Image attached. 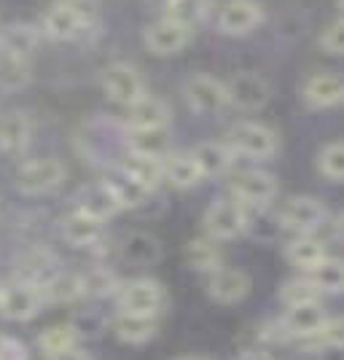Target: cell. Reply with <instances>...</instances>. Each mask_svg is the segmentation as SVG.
<instances>
[{
  "instance_id": "obj_1",
  "label": "cell",
  "mask_w": 344,
  "mask_h": 360,
  "mask_svg": "<svg viewBox=\"0 0 344 360\" xmlns=\"http://www.w3.org/2000/svg\"><path fill=\"white\" fill-rule=\"evenodd\" d=\"M116 307L119 312L159 317L167 307V290L159 280L135 277V280L121 283V288L116 290Z\"/></svg>"
},
{
  "instance_id": "obj_2",
  "label": "cell",
  "mask_w": 344,
  "mask_h": 360,
  "mask_svg": "<svg viewBox=\"0 0 344 360\" xmlns=\"http://www.w3.org/2000/svg\"><path fill=\"white\" fill-rule=\"evenodd\" d=\"M248 207L240 205L234 196H218L205 210V231L218 242L237 240L248 231Z\"/></svg>"
},
{
  "instance_id": "obj_3",
  "label": "cell",
  "mask_w": 344,
  "mask_h": 360,
  "mask_svg": "<svg viewBox=\"0 0 344 360\" xmlns=\"http://www.w3.org/2000/svg\"><path fill=\"white\" fill-rule=\"evenodd\" d=\"M229 148L237 156H248V159H272L277 148H280V137L277 132L261 124V121H237L229 129Z\"/></svg>"
},
{
  "instance_id": "obj_4",
  "label": "cell",
  "mask_w": 344,
  "mask_h": 360,
  "mask_svg": "<svg viewBox=\"0 0 344 360\" xmlns=\"http://www.w3.org/2000/svg\"><path fill=\"white\" fill-rule=\"evenodd\" d=\"M277 221L293 234H314L329 221V207L317 196H291L280 205Z\"/></svg>"
},
{
  "instance_id": "obj_5",
  "label": "cell",
  "mask_w": 344,
  "mask_h": 360,
  "mask_svg": "<svg viewBox=\"0 0 344 360\" xmlns=\"http://www.w3.org/2000/svg\"><path fill=\"white\" fill-rule=\"evenodd\" d=\"M68 178V169L60 159H35L27 162L25 167H19L16 172V191L25 196H44L57 191Z\"/></svg>"
},
{
  "instance_id": "obj_6",
  "label": "cell",
  "mask_w": 344,
  "mask_h": 360,
  "mask_svg": "<svg viewBox=\"0 0 344 360\" xmlns=\"http://www.w3.org/2000/svg\"><path fill=\"white\" fill-rule=\"evenodd\" d=\"M226 94L229 105L242 110V113H255L267 108L272 100V84L255 70H237L226 81Z\"/></svg>"
},
{
  "instance_id": "obj_7",
  "label": "cell",
  "mask_w": 344,
  "mask_h": 360,
  "mask_svg": "<svg viewBox=\"0 0 344 360\" xmlns=\"http://www.w3.org/2000/svg\"><path fill=\"white\" fill-rule=\"evenodd\" d=\"M46 304L44 288L38 283L16 280L11 285L0 288V317L14 320V323H27L41 312Z\"/></svg>"
},
{
  "instance_id": "obj_8",
  "label": "cell",
  "mask_w": 344,
  "mask_h": 360,
  "mask_svg": "<svg viewBox=\"0 0 344 360\" xmlns=\"http://www.w3.org/2000/svg\"><path fill=\"white\" fill-rule=\"evenodd\" d=\"M183 97L189 108L194 113L202 116H212V113H221L229 105V94H226V81L215 78L208 73H194L191 78H186L183 84Z\"/></svg>"
},
{
  "instance_id": "obj_9",
  "label": "cell",
  "mask_w": 344,
  "mask_h": 360,
  "mask_svg": "<svg viewBox=\"0 0 344 360\" xmlns=\"http://www.w3.org/2000/svg\"><path fill=\"white\" fill-rule=\"evenodd\" d=\"M103 89L105 94L119 103V105L129 108L132 103H137L140 97H146V81L137 70L135 65L129 62H110L103 70Z\"/></svg>"
},
{
  "instance_id": "obj_10",
  "label": "cell",
  "mask_w": 344,
  "mask_h": 360,
  "mask_svg": "<svg viewBox=\"0 0 344 360\" xmlns=\"http://www.w3.org/2000/svg\"><path fill=\"white\" fill-rule=\"evenodd\" d=\"M231 196L245 207H269L277 196V180L264 169H242L231 180Z\"/></svg>"
},
{
  "instance_id": "obj_11",
  "label": "cell",
  "mask_w": 344,
  "mask_h": 360,
  "mask_svg": "<svg viewBox=\"0 0 344 360\" xmlns=\"http://www.w3.org/2000/svg\"><path fill=\"white\" fill-rule=\"evenodd\" d=\"M323 320H326V309H323L320 301L285 307L283 317H277L285 342H304V339L314 336L317 328L323 326Z\"/></svg>"
},
{
  "instance_id": "obj_12",
  "label": "cell",
  "mask_w": 344,
  "mask_h": 360,
  "mask_svg": "<svg viewBox=\"0 0 344 360\" xmlns=\"http://www.w3.org/2000/svg\"><path fill=\"white\" fill-rule=\"evenodd\" d=\"M264 22V8L258 0H226L218 11V30L231 38L253 32Z\"/></svg>"
},
{
  "instance_id": "obj_13",
  "label": "cell",
  "mask_w": 344,
  "mask_h": 360,
  "mask_svg": "<svg viewBox=\"0 0 344 360\" xmlns=\"http://www.w3.org/2000/svg\"><path fill=\"white\" fill-rule=\"evenodd\" d=\"M191 27H183L178 22H172V19H156V22H151L148 27H146V46H148L151 54H156V57H172V54H178L180 49H186L189 41H191Z\"/></svg>"
},
{
  "instance_id": "obj_14",
  "label": "cell",
  "mask_w": 344,
  "mask_h": 360,
  "mask_svg": "<svg viewBox=\"0 0 344 360\" xmlns=\"http://www.w3.org/2000/svg\"><path fill=\"white\" fill-rule=\"evenodd\" d=\"M301 103L310 110H329L344 103V81L339 75L314 73L301 84Z\"/></svg>"
},
{
  "instance_id": "obj_15",
  "label": "cell",
  "mask_w": 344,
  "mask_h": 360,
  "mask_svg": "<svg viewBox=\"0 0 344 360\" xmlns=\"http://www.w3.org/2000/svg\"><path fill=\"white\" fill-rule=\"evenodd\" d=\"M250 277L242 269H229V266H221L218 271H212L208 280V296L215 304H224V307H231V304H240V301L248 299L250 293Z\"/></svg>"
},
{
  "instance_id": "obj_16",
  "label": "cell",
  "mask_w": 344,
  "mask_h": 360,
  "mask_svg": "<svg viewBox=\"0 0 344 360\" xmlns=\"http://www.w3.org/2000/svg\"><path fill=\"white\" fill-rule=\"evenodd\" d=\"M75 210L87 212V215L97 218V221H108V218H113L121 210V205L116 194H113V188L105 180H97V183L84 186L75 194Z\"/></svg>"
},
{
  "instance_id": "obj_17",
  "label": "cell",
  "mask_w": 344,
  "mask_h": 360,
  "mask_svg": "<svg viewBox=\"0 0 344 360\" xmlns=\"http://www.w3.org/2000/svg\"><path fill=\"white\" fill-rule=\"evenodd\" d=\"M172 121V110L162 97L146 94L129 105L127 129H167Z\"/></svg>"
},
{
  "instance_id": "obj_18",
  "label": "cell",
  "mask_w": 344,
  "mask_h": 360,
  "mask_svg": "<svg viewBox=\"0 0 344 360\" xmlns=\"http://www.w3.org/2000/svg\"><path fill=\"white\" fill-rule=\"evenodd\" d=\"M62 240L73 248H94L103 242L105 234V221H97L87 212L73 210L68 218H62Z\"/></svg>"
},
{
  "instance_id": "obj_19",
  "label": "cell",
  "mask_w": 344,
  "mask_h": 360,
  "mask_svg": "<svg viewBox=\"0 0 344 360\" xmlns=\"http://www.w3.org/2000/svg\"><path fill=\"white\" fill-rule=\"evenodd\" d=\"M191 156H194V162H196V167H199V172H202V178H221V175H226V172L231 169L237 153L229 148V143L205 140V143L194 146Z\"/></svg>"
},
{
  "instance_id": "obj_20",
  "label": "cell",
  "mask_w": 344,
  "mask_h": 360,
  "mask_svg": "<svg viewBox=\"0 0 344 360\" xmlns=\"http://www.w3.org/2000/svg\"><path fill=\"white\" fill-rule=\"evenodd\" d=\"M113 333L124 345H148L151 339L159 333V317L119 312L113 317Z\"/></svg>"
},
{
  "instance_id": "obj_21",
  "label": "cell",
  "mask_w": 344,
  "mask_h": 360,
  "mask_svg": "<svg viewBox=\"0 0 344 360\" xmlns=\"http://www.w3.org/2000/svg\"><path fill=\"white\" fill-rule=\"evenodd\" d=\"M87 27H89V25L75 14L68 3H62V0L54 3L44 16V30H46V35L54 38V41H73V38H78Z\"/></svg>"
},
{
  "instance_id": "obj_22",
  "label": "cell",
  "mask_w": 344,
  "mask_h": 360,
  "mask_svg": "<svg viewBox=\"0 0 344 360\" xmlns=\"http://www.w3.org/2000/svg\"><path fill=\"white\" fill-rule=\"evenodd\" d=\"M119 253L132 266H153L162 258V242L148 231H129L121 240Z\"/></svg>"
},
{
  "instance_id": "obj_23",
  "label": "cell",
  "mask_w": 344,
  "mask_h": 360,
  "mask_svg": "<svg viewBox=\"0 0 344 360\" xmlns=\"http://www.w3.org/2000/svg\"><path fill=\"white\" fill-rule=\"evenodd\" d=\"M285 258L291 266H296L299 271L310 274V271L323 264L329 258V250L320 240H314L312 234H296L293 240L285 245Z\"/></svg>"
},
{
  "instance_id": "obj_24",
  "label": "cell",
  "mask_w": 344,
  "mask_h": 360,
  "mask_svg": "<svg viewBox=\"0 0 344 360\" xmlns=\"http://www.w3.org/2000/svg\"><path fill=\"white\" fill-rule=\"evenodd\" d=\"M32 121L22 110H8L0 116V150L6 153H19L30 146Z\"/></svg>"
},
{
  "instance_id": "obj_25",
  "label": "cell",
  "mask_w": 344,
  "mask_h": 360,
  "mask_svg": "<svg viewBox=\"0 0 344 360\" xmlns=\"http://www.w3.org/2000/svg\"><path fill=\"white\" fill-rule=\"evenodd\" d=\"M119 167L132 175V178L146 186L148 191H156L165 183V159H153V156H137V153H127L119 162Z\"/></svg>"
},
{
  "instance_id": "obj_26",
  "label": "cell",
  "mask_w": 344,
  "mask_h": 360,
  "mask_svg": "<svg viewBox=\"0 0 344 360\" xmlns=\"http://www.w3.org/2000/svg\"><path fill=\"white\" fill-rule=\"evenodd\" d=\"M165 180L170 186H175L180 191H186V188H194L202 183V172H199V167H196L194 156H191V150L189 153H167L165 156Z\"/></svg>"
},
{
  "instance_id": "obj_27",
  "label": "cell",
  "mask_w": 344,
  "mask_h": 360,
  "mask_svg": "<svg viewBox=\"0 0 344 360\" xmlns=\"http://www.w3.org/2000/svg\"><path fill=\"white\" fill-rule=\"evenodd\" d=\"M186 261L194 271L212 274L224 266V250H221L218 240H212V237H196L186 245Z\"/></svg>"
},
{
  "instance_id": "obj_28",
  "label": "cell",
  "mask_w": 344,
  "mask_h": 360,
  "mask_svg": "<svg viewBox=\"0 0 344 360\" xmlns=\"http://www.w3.org/2000/svg\"><path fill=\"white\" fill-rule=\"evenodd\" d=\"M44 299L49 304H73V301L84 299V280L75 271H54L44 285Z\"/></svg>"
},
{
  "instance_id": "obj_29",
  "label": "cell",
  "mask_w": 344,
  "mask_h": 360,
  "mask_svg": "<svg viewBox=\"0 0 344 360\" xmlns=\"http://www.w3.org/2000/svg\"><path fill=\"white\" fill-rule=\"evenodd\" d=\"M124 146H127V153L165 159L170 153V137H167V129H127Z\"/></svg>"
},
{
  "instance_id": "obj_30",
  "label": "cell",
  "mask_w": 344,
  "mask_h": 360,
  "mask_svg": "<svg viewBox=\"0 0 344 360\" xmlns=\"http://www.w3.org/2000/svg\"><path fill=\"white\" fill-rule=\"evenodd\" d=\"M105 183L113 188V194H116V199H119L121 210H124V207H140V205L151 196L148 188L140 186L132 175H127L119 165L110 169V175L105 178Z\"/></svg>"
},
{
  "instance_id": "obj_31",
  "label": "cell",
  "mask_w": 344,
  "mask_h": 360,
  "mask_svg": "<svg viewBox=\"0 0 344 360\" xmlns=\"http://www.w3.org/2000/svg\"><path fill=\"white\" fill-rule=\"evenodd\" d=\"M54 271H57V258L49 253V250H44V248H32V250H27V253L19 258V274L27 283L44 285Z\"/></svg>"
},
{
  "instance_id": "obj_32",
  "label": "cell",
  "mask_w": 344,
  "mask_h": 360,
  "mask_svg": "<svg viewBox=\"0 0 344 360\" xmlns=\"http://www.w3.org/2000/svg\"><path fill=\"white\" fill-rule=\"evenodd\" d=\"M310 280L323 296H342L344 293V261L342 258H326L323 264H317L310 274Z\"/></svg>"
},
{
  "instance_id": "obj_33",
  "label": "cell",
  "mask_w": 344,
  "mask_h": 360,
  "mask_svg": "<svg viewBox=\"0 0 344 360\" xmlns=\"http://www.w3.org/2000/svg\"><path fill=\"white\" fill-rule=\"evenodd\" d=\"M35 44H38V32H35L32 25H25V22L11 25V27H6L0 32V51H6V54H16V57H27L30 60V54L35 51Z\"/></svg>"
},
{
  "instance_id": "obj_34",
  "label": "cell",
  "mask_w": 344,
  "mask_h": 360,
  "mask_svg": "<svg viewBox=\"0 0 344 360\" xmlns=\"http://www.w3.org/2000/svg\"><path fill=\"white\" fill-rule=\"evenodd\" d=\"M30 60L27 57H16L0 51V89L16 91L30 84Z\"/></svg>"
},
{
  "instance_id": "obj_35",
  "label": "cell",
  "mask_w": 344,
  "mask_h": 360,
  "mask_svg": "<svg viewBox=\"0 0 344 360\" xmlns=\"http://www.w3.org/2000/svg\"><path fill=\"white\" fill-rule=\"evenodd\" d=\"M299 345L307 347V349H317V352H323V349H344V315H326L317 333L299 342Z\"/></svg>"
},
{
  "instance_id": "obj_36",
  "label": "cell",
  "mask_w": 344,
  "mask_h": 360,
  "mask_svg": "<svg viewBox=\"0 0 344 360\" xmlns=\"http://www.w3.org/2000/svg\"><path fill=\"white\" fill-rule=\"evenodd\" d=\"M81 280H84V296H91V299L116 296V290L121 288L119 274L110 266H91L89 271L81 274Z\"/></svg>"
},
{
  "instance_id": "obj_37",
  "label": "cell",
  "mask_w": 344,
  "mask_h": 360,
  "mask_svg": "<svg viewBox=\"0 0 344 360\" xmlns=\"http://www.w3.org/2000/svg\"><path fill=\"white\" fill-rule=\"evenodd\" d=\"M208 11H210L208 0H175V3H170L165 8V16L172 19V22H178V25H183V27H191L194 30L196 25L208 16Z\"/></svg>"
},
{
  "instance_id": "obj_38",
  "label": "cell",
  "mask_w": 344,
  "mask_h": 360,
  "mask_svg": "<svg viewBox=\"0 0 344 360\" xmlns=\"http://www.w3.org/2000/svg\"><path fill=\"white\" fill-rule=\"evenodd\" d=\"M323 293L314 288V283L301 274V277H293V280H285L280 285V301L285 307H296V304H310V301H320Z\"/></svg>"
},
{
  "instance_id": "obj_39",
  "label": "cell",
  "mask_w": 344,
  "mask_h": 360,
  "mask_svg": "<svg viewBox=\"0 0 344 360\" xmlns=\"http://www.w3.org/2000/svg\"><path fill=\"white\" fill-rule=\"evenodd\" d=\"M317 172L333 183H344V140L323 146L317 153Z\"/></svg>"
},
{
  "instance_id": "obj_40",
  "label": "cell",
  "mask_w": 344,
  "mask_h": 360,
  "mask_svg": "<svg viewBox=\"0 0 344 360\" xmlns=\"http://www.w3.org/2000/svg\"><path fill=\"white\" fill-rule=\"evenodd\" d=\"M75 345H78V328L75 326H51L38 336V347H41L44 355H51V352H60V349H68V347Z\"/></svg>"
},
{
  "instance_id": "obj_41",
  "label": "cell",
  "mask_w": 344,
  "mask_h": 360,
  "mask_svg": "<svg viewBox=\"0 0 344 360\" xmlns=\"http://www.w3.org/2000/svg\"><path fill=\"white\" fill-rule=\"evenodd\" d=\"M317 44H320V49H323L326 54H331V57H344V16L333 19V22H329V25L323 27Z\"/></svg>"
},
{
  "instance_id": "obj_42",
  "label": "cell",
  "mask_w": 344,
  "mask_h": 360,
  "mask_svg": "<svg viewBox=\"0 0 344 360\" xmlns=\"http://www.w3.org/2000/svg\"><path fill=\"white\" fill-rule=\"evenodd\" d=\"M0 360H30L27 347L14 336H3L0 339Z\"/></svg>"
},
{
  "instance_id": "obj_43",
  "label": "cell",
  "mask_w": 344,
  "mask_h": 360,
  "mask_svg": "<svg viewBox=\"0 0 344 360\" xmlns=\"http://www.w3.org/2000/svg\"><path fill=\"white\" fill-rule=\"evenodd\" d=\"M62 3H68L75 14L87 22V25L94 22V14H97V0H62Z\"/></svg>"
},
{
  "instance_id": "obj_44",
  "label": "cell",
  "mask_w": 344,
  "mask_h": 360,
  "mask_svg": "<svg viewBox=\"0 0 344 360\" xmlns=\"http://www.w3.org/2000/svg\"><path fill=\"white\" fill-rule=\"evenodd\" d=\"M46 360H91L89 352H84L81 347H68V349H60V352H51L46 355Z\"/></svg>"
},
{
  "instance_id": "obj_45",
  "label": "cell",
  "mask_w": 344,
  "mask_h": 360,
  "mask_svg": "<svg viewBox=\"0 0 344 360\" xmlns=\"http://www.w3.org/2000/svg\"><path fill=\"white\" fill-rule=\"evenodd\" d=\"M237 360H277L272 352H267V349H248V352H242Z\"/></svg>"
},
{
  "instance_id": "obj_46",
  "label": "cell",
  "mask_w": 344,
  "mask_h": 360,
  "mask_svg": "<svg viewBox=\"0 0 344 360\" xmlns=\"http://www.w3.org/2000/svg\"><path fill=\"white\" fill-rule=\"evenodd\" d=\"M333 231H336V237H339V240H344V210L333 218Z\"/></svg>"
},
{
  "instance_id": "obj_47",
  "label": "cell",
  "mask_w": 344,
  "mask_h": 360,
  "mask_svg": "<svg viewBox=\"0 0 344 360\" xmlns=\"http://www.w3.org/2000/svg\"><path fill=\"white\" fill-rule=\"evenodd\" d=\"M151 3H156V6H162V8H167L170 3H175V0H151Z\"/></svg>"
},
{
  "instance_id": "obj_48",
  "label": "cell",
  "mask_w": 344,
  "mask_h": 360,
  "mask_svg": "<svg viewBox=\"0 0 344 360\" xmlns=\"http://www.w3.org/2000/svg\"><path fill=\"white\" fill-rule=\"evenodd\" d=\"M178 360H212V358H205V355H189V358H178Z\"/></svg>"
},
{
  "instance_id": "obj_49",
  "label": "cell",
  "mask_w": 344,
  "mask_h": 360,
  "mask_svg": "<svg viewBox=\"0 0 344 360\" xmlns=\"http://www.w3.org/2000/svg\"><path fill=\"white\" fill-rule=\"evenodd\" d=\"M339 3V11H342V16H344V0H336Z\"/></svg>"
},
{
  "instance_id": "obj_50",
  "label": "cell",
  "mask_w": 344,
  "mask_h": 360,
  "mask_svg": "<svg viewBox=\"0 0 344 360\" xmlns=\"http://www.w3.org/2000/svg\"><path fill=\"white\" fill-rule=\"evenodd\" d=\"M0 339H3V336H0Z\"/></svg>"
}]
</instances>
